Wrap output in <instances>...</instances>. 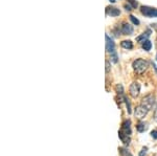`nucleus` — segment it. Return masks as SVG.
I'll use <instances>...</instances> for the list:
<instances>
[{
    "label": "nucleus",
    "mask_w": 157,
    "mask_h": 156,
    "mask_svg": "<svg viewBox=\"0 0 157 156\" xmlns=\"http://www.w3.org/2000/svg\"><path fill=\"white\" fill-rule=\"evenodd\" d=\"M132 67L137 74H143L145 72L149 67V63L148 61L144 59H136L135 61H133L132 63Z\"/></svg>",
    "instance_id": "obj_1"
},
{
    "label": "nucleus",
    "mask_w": 157,
    "mask_h": 156,
    "mask_svg": "<svg viewBox=\"0 0 157 156\" xmlns=\"http://www.w3.org/2000/svg\"><path fill=\"white\" fill-rule=\"evenodd\" d=\"M155 99H154V97L153 95H147V97H144L143 100H141V104L140 105H143V106H145L146 108H148L149 110L152 109L154 106V103H155V101H154Z\"/></svg>",
    "instance_id": "obj_5"
},
{
    "label": "nucleus",
    "mask_w": 157,
    "mask_h": 156,
    "mask_svg": "<svg viewBox=\"0 0 157 156\" xmlns=\"http://www.w3.org/2000/svg\"><path fill=\"white\" fill-rule=\"evenodd\" d=\"M118 151H120L121 156H133L130 152H129V150L126 149V148L121 147V148H120V149H118Z\"/></svg>",
    "instance_id": "obj_13"
},
{
    "label": "nucleus",
    "mask_w": 157,
    "mask_h": 156,
    "mask_svg": "<svg viewBox=\"0 0 157 156\" xmlns=\"http://www.w3.org/2000/svg\"><path fill=\"white\" fill-rule=\"evenodd\" d=\"M118 58H117V55H116V52H112L111 54V61H112L113 63H117L118 61Z\"/></svg>",
    "instance_id": "obj_18"
},
{
    "label": "nucleus",
    "mask_w": 157,
    "mask_h": 156,
    "mask_svg": "<svg viewBox=\"0 0 157 156\" xmlns=\"http://www.w3.org/2000/svg\"><path fill=\"white\" fill-rule=\"evenodd\" d=\"M150 34H151V31H150V29H148V31H147L146 32H144V34L141 35V36H139V37L136 38V41H138V42H141V41L144 42V41H146L147 38L150 36Z\"/></svg>",
    "instance_id": "obj_12"
},
{
    "label": "nucleus",
    "mask_w": 157,
    "mask_h": 156,
    "mask_svg": "<svg viewBox=\"0 0 157 156\" xmlns=\"http://www.w3.org/2000/svg\"><path fill=\"white\" fill-rule=\"evenodd\" d=\"M130 20L132 21V23H133V24L139 25V20H138L137 18H135V17H134L133 15H130Z\"/></svg>",
    "instance_id": "obj_17"
},
{
    "label": "nucleus",
    "mask_w": 157,
    "mask_h": 156,
    "mask_svg": "<svg viewBox=\"0 0 157 156\" xmlns=\"http://www.w3.org/2000/svg\"><path fill=\"white\" fill-rule=\"evenodd\" d=\"M110 71V62L109 61H106V72H108Z\"/></svg>",
    "instance_id": "obj_21"
},
{
    "label": "nucleus",
    "mask_w": 157,
    "mask_h": 156,
    "mask_svg": "<svg viewBox=\"0 0 157 156\" xmlns=\"http://www.w3.org/2000/svg\"><path fill=\"white\" fill-rule=\"evenodd\" d=\"M118 135H131V122L130 120H125L121 125V129L118 132Z\"/></svg>",
    "instance_id": "obj_3"
},
{
    "label": "nucleus",
    "mask_w": 157,
    "mask_h": 156,
    "mask_svg": "<svg viewBox=\"0 0 157 156\" xmlns=\"http://www.w3.org/2000/svg\"><path fill=\"white\" fill-rule=\"evenodd\" d=\"M148 112H149L148 108H146L145 106H143V105H139V106L135 108L134 114H135V116L137 117V119H144V117L148 114Z\"/></svg>",
    "instance_id": "obj_4"
},
{
    "label": "nucleus",
    "mask_w": 157,
    "mask_h": 156,
    "mask_svg": "<svg viewBox=\"0 0 157 156\" xmlns=\"http://www.w3.org/2000/svg\"><path fill=\"white\" fill-rule=\"evenodd\" d=\"M143 48L147 50V51H149V50L152 48V43L149 40H146V41L143 42Z\"/></svg>",
    "instance_id": "obj_14"
},
{
    "label": "nucleus",
    "mask_w": 157,
    "mask_h": 156,
    "mask_svg": "<svg viewBox=\"0 0 157 156\" xmlns=\"http://www.w3.org/2000/svg\"><path fill=\"white\" fill-rule=\"evenodd\" d=\"M136 129H137L138 132H145L147 129H148V124L144 122H140L139 124L136 126Z\"/></svg>",
    "instance_id": "obj_11"
},
{
    "label": "nucleus",
    "mask_w": 157,
    "mask_h": 156,
    "mask_svg": "<svg viewBox=\"0 0 157 156\" xmlns=\"http://www.w3.org/2000/svg\"><path fill=\"white\" fill-rule=\"evenodd\" d=\"M154 117H155V120H157V106H156V109L154 110Z\"/></svg>",
    "instance_id": "obj_23"
},
{
    "label": "nucleus",
    "mask_w": 157,
    "mask_h": 156,
    "mask_svg": "<svg viewBox=\"0 0 157 156\" xmlns=\"http://www.w3.org/2000/svg\"><path fill=\"white\" fill-rule=\"evenodd\" d=\"M105 38H106V50H107V52H109V54L115 52V44L113 42V40L108 35H106Z\"/></svg>",
    "instance_id": "obj_7"
},
{
    "label": "nucleus",
    "mask_w": 157,
    "mask_h": 156,
    "mask_svg": "<svg viewBox=\"0 0 157 156\" xmlns=\"http://www.w3.org/2000/svg\"><path fill=\"white\" fill-rule=\"evenodd\" d=\"M151 136L154 138V139H157V130H153L151 132Z\"/></svg>",
    "instance_id": "obj_20"
},
{
    "label": "nucleus",
    "mask_w": 157,
    "mask_h": 156,
    "mask_svg": "<svg viewBox=\"0 0 157 156\" xmlns=\"http://www.w3.org/2000/svg\"><path fill=\"white\" fill-rule=\"evenodd\" d=\"M106 14L108 16H111V17H116V16H120L121 15V11L117 9V7H114V6H108L106 9Z\"/></svg>",
    "instance_id": "obj_8"
},
{
    "label": "nucleus",
    "mask_w": 157,
    "mask_h": 156,
    "mask_svg": "<svg viewBox=\"0 0 157 156\" xmlns=\"http://www.w3.org/2000/svg\"><path fill=\"white\" fill-rule=\"evenodd\" d=\"M129 92H130L131 97H138L139 92H140V85H139V83L138 82H133L132 84L130 85Z\"/></svg>",
    "instance_id": "obj_6"
},
{
    "label": "nucleus",
    "mask_w": 157,
    "mask_h": 156,
    "mask_svg": "<svg viewBox=\"0 0 157 156\" xmlns=\"http://www.w3.org/2000/svg\"><path fill=\"white\" fill-rule=\"evenodd\" d=\"M121 32H123L124 35H132L133 34V27L131 24L129 23H124L121 25Z\"/></svg>",
    "instance_id": "obj_9"
},
{
    "label": "nucleus",
    "mask_w": 157,
    "mask_h": 156,
    "mask_svg": "<svg viewBox=\"0 0 157 156\" xmlns=\"http://www.w3.org/2000/svg\"><path fill=\"white\" fill-rule=\"evenodd\" d=\"M140 12H141V14L145 15L146 17H149V18L157 17V9H155V7L143 6L140 7Z\"/></svg>",
    "instance_id": "obj_2"
},
{
    "label": "nucleus",
    "mask_w": 157,
    "mask_h": 156,
    "mask_svg": "<svg viewBox=\"0 0 157 156\" xmlns=\"http://www.w3.org/2000/svg\"><path fill=\"white\" fill-rule=\"evenodd\" d=\"M121 47L125 49H132L133 48V43L132 41H130V40H124L123 42L121 43Z\"/></svg>",
    "instance_id": "obj_10"
},
{
    "label": "nucleus",
    "mask_w": 157,
    "mask_h": 156,
    "mask_svg": "<svg viewBox=\"0 0 157 156\" xmlns=\"http://www.w3.org/2000/svg\"><path fill=\"white\" fill-rule=\"evenodd\" d=\"M125 9H126V11H131V10H132V6H127V4H125Z\"/></svg>",
    "instance_id": "obj_22"
},
{
    "label": "nucleus",
    "mask_w": 157,
    "mask_h": 156,
    "mask_svg": "<svg viewBox=\"0 0 157 156\" xmlns=\"http://www.w3.org/2000/svg\"><path fill=\"white\" fill-rule=\"evenodd\" d=\"M147 151H148V148H143L140 152H139V156H146L147 155Z\"/></svg>",
    "instance_id": "obj_19"
},
{
    "label": "nucleus",
    "mask_w": 157,
    "mask_h": 156,
    "mask_svg": "<svg viewBox=\"0 0 157 156\" xmlns=\"http://www.w3.org/2000/svg\"><path fill=\"white\" fill-rule=\"evenodd\" d=\"M115 91L117 92V93L120 94L121 97H123V95H124V87H123V85H121V84H116Z\"/></svg>",
    "instance_id": "obj_15"
},
{
    "label": "nucleus",
    "mask_w": 157,
    "mask_h": 156,
    "mask_svg": "<svg viewBox=\"0 0 157 156\" xmlns=\"http://www.w3.org/2000/svg\"><path fill=\"white\" fill-rule=\"evenodd\" d=\"M109 1H110V2H112V3H114V2L116 1V0H109Z\"/></svg>",
    "instance_id": "obj_24"
},
{
    "label": "nucleus",
    "mask_w": 157,
    "mask_h": 156,
    "mask_svg": "<svg viewBox=\"0 0 157 156\" xmlns=\"http://www.w3.org/2000/svg\"><path fill=\"white\" fill-rule=\"evenodd\" d=\"M128 3H130L132 9H137V6H138V3L136 2V0H128Z\"/></svg>",
    "instance_id": "obj_16"
}]
</instances>
